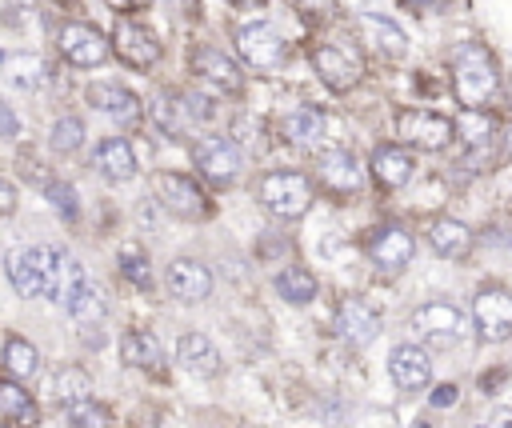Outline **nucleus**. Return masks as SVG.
I'll return each instance as SVG.
<instances>
[{
  "mask_svg": "<svg viewBox=\"0 0 512 428\" xmlns=\"http://www.w3.org/2000/svg\"><path fill=\"white\" fill-rule=\"evenodd\" d=\"M452 92L460 108H492L500 92V64L488 44L464 40L452 56Z\"/></svg>",
  "mask_w": 512,
  "mask_h": 428,
  "instance_id": "f257e3e1",
  "label": "nucleus"
},
{
  "mask_svg": "<svg viewBox=\"0 0 512 428\" xmlns=\"http://www.w3.org/2000/svg\"><path fill=\"white\" fill-rule=\"evenodd\" d=\"M256 196H260V204H264L272 216H280V220H300V216L312 208L316 188H312V176H304V172H296V168H280V172L260 176Z\"/></svg>",
  "mask_w": 512,
  "mask_h": 428,
  "instance_id": "f03ea898",
  "label": "nucleus"
},
{
  "mask_svg": "<svg viewBox=\"0 0 512 428\" xmlns=\"http://www.w3.org/2000/svg\"><path fill=\"white\" fill-rule=\"evenodd\" d=\"M396 136L404 148L444 152L456 140V120H448L444 112H428V108H404L396 116Z\"/></svg>",
  "mask_w": 512,
  "mask_h": 428,
  "instance_id": "7ed1b4c3",
  "label": "nucleus"
},
{
  "mask_svg": "<svg viewBox=\"0 0 512 428\" xmlns=\"http://www.w3.org/2000/svg\"><path fill=\"white\" fill-rule=\"evenodd\" d=\"M152 192L164 204V212H172L176 220H192L196 224V220H208L212 216V200L184 172H156L152 176Z\"/></svg>",
  "mask_w": 512,
  "mask_h": 428,
  "instance_id": "20e7f679",
  "label": "nucleus"
},
{
  "mask_svg": "<svg viewBox=\"0 0 512 428\" xmlns=\"http://www.w3.org/2000/svg\"><path fill=\"white\" fill-rule=\"evenodd\" d=\"M192 168L200 172V180H208L212 188H224L240 176L244 168V152L236 140L228 136H200L192 144Z\"/></svg>",
  "mask_w": 512,
  "mask_h": 428,
  "instance_id": "39448f33",
  "label": "nucleus"
},
{
  "mask_svg": "<svg viewBox=\"0 0 512 428\" xmlns=\"http://www.w3.org/2000/svg\"><path fill=\"white\" fill-rule=\"evenodd\" d=\"M56 48L72 68H100L112 56V36H104L88 20H68L56 32Z\"/></svg>",
  "mask_w": 512,
  "mask_h": 428,
  "instance_id": "423d86ee",
  "label": "nucleus"
},
{
  "mask_svg": "<svg viewBox=\"0 0 512 428\" xmlns=\"http://www.w3.org/2000/svg\"><path fill=\"white\" fill-rule=\"evenodd\" d=\"M312 72L340 96V92H352L364 80V60L348 44L320 40V44H312Z\"/></svg>",
  "mask_w": 512,
  "mask_h": 428,
  "instance_id": "0eeeda50",
  "label": "nucleus"
},
{
  "mask_svg": "<svg viewBox=\"0 0 512 428\" xmlns=\"http://www.w3.org/2000/svg\"><path fill=\"white\" fill-rule=\"evenodd\" d=\"M232 44H236L240 60H244L248 68H260V72L280 68V64H284V56H288V48H284L280 32H276L272 24H264V20L236 24V28H232Z\"/></svg>",
  "mask_w": 512,
  "mask_h": 428,
  "instance_id": "6e6552de",
  "label": "nucleus"
},
{
  "mask_svg": "<svg viewBox=\"0 0 512 428\" xmlns=\"http://www.w3.org/2000/svg\"><path fill=\"white\" fill-rule=\"evenodd\" d=\"M40 252V272H44V296L52 304H68L84 284H88V272L80 268V260L68 252V248H36Z\"/></svg>",
  "mask_w": 512,
  "mask_h": 428,
  "instance_id": "1a4fd4ad",
  "label": "nucleus"
},
{
  "mask_svg": "<svg viewBox=\"0 0 512 428\" xmlns=\"http://www.w3.org/2000/svg\"><path fill=\"white\" fill-rule=\"evenodd\" d=\"M472 324L484 340H508L512 336V292L500 284H484L472 296Z\"/></svg>",
  "mask_w": 512,
  "mask_h": 428,
  "instance_id": "9d476101",
  "label": "nucleus"
},
{
  "mask_svg": "<svg viewBox=\"0 0 512 428\" xmlns=\"http://www.w3.org/2000/svg\"><path fill=\"white\" fill-rule=\"evenodd\" d=\"M112 52H116L120 64H128V68H136V72H148V68L160 60L164 48H160L156 32H148L144 24L120 20V24L112 28Z\"/></svg>",
  "mask_w": 512,
  "mask_h": 428,
  "instance_id": "9b49d317",
  "label": "nucleus"
},
{
  "mask_svg": "<svg viewBox=\"0 0 512 428\" xmlns=\"http://www.w3.org/2000/svg\"><path fill=\"white\" fill-rule=\"evenodd\" d=\"M316 180H320V188L332 192V196H356V192L364 188V168L356 164L352 152H344V148H324V152L316 156Z\"/></svg>",
  "mask_w": 512,
  "mask_h": 428,
  "instance_id": "f8f14e48",
  "label": "nucleus"
},
{
  "mask_svg": "<svg viewBox=\"0 0 512 428\" xmlns=\"http://www.w3.org/2000/svg\"><path fill=\"white\" fill-rule=\"evenodd\" d=\"M192 72H196L204 84H212V88H220V92H228V96H236V92L244 88L240 64H236L232 56H224L220 48H212V44H196V48H192Z\"/></svg>",
  "mask_w": 512,
  "mask_h": 428,
  "instance_id": "ddd939ff",
  "label": "nucleus"
},
{
  "mask_svg": "<svg viewBox=\"0 0 512 428\" xmlns=\"http://www.w3.org/2000/svg\"><path fill=\"white\" fill-rule=\"evenodd\" d=\"M368 172H372V180H376L380 188H388V192L408 188L412 176H416L412 148H404L400 140H396V144H380V148L372 152V160H368Z\"/></svg>",
  "mask_w": 512,
  "mask_h": 428,
  "instance_id": "4468645a",
  "label": "nucleus"
},
{
  "mask_svg": "<svg viewBox=\"0 0 512 428\" xmlns=\"http://www.w3.org/2000/svg\"><path fill=\"white\" fill-rule=\"evenodd\" d=\"M164 284H168V296H176L184 304H196V300H208L212 296V272H208V264H200L192 256L168 260Z\"/></svg>",
  "mask_w": 512,
  "mask_h": 428,
  "instance_id": "2eb2a0df",
  "label": "nucleus"
},
{
  "mask_svg": "<svg viewBox=\"0 0 512 428\" xmlns=\"http://www.w3.org/2000/svg\"><path fill=\"white\" fill-rule=\"evenodd\" d=\"M368 256L384 268V272H400L412 256H416V240L404 224H384L368 236Z\"/></svg>",
  "mask_w": 512,
  "mask_h": 428,
  "instance_id": "dca6fc26",
  "label": "nucleus"
},
{
  "mask_svg": "<svg viewBox=\"0 0 512 428\" xmlns=\"http://www.w3.org/2000/svg\"><path fill=\"white\" fill-rule=\"evenodd\" d=\"M84 100H88L92 108L108 112V116H112V120H120V124H136V120L144 116V100H140L132 88H124V84L96 80V84H88V88H84Z\"/></svg>",
  "mask_w": 512,
  "mask_h": 428,
  "instance_id": "f3484780",
  "label": "nucleus"
},
{
  "mask_svg": "<svg viewBox=\"0 0 512 428\" xmlns=\"http://www.w3.org/2000/svg\"><path fill=\"white\" fill-rule=\"evenodd\" d=\"M388 376L400 392H420L432 380V360L420 344H396L388 356Z\"/></svg>",
  "mask_w": 512,
  "mask_h": 428,
  "instance_id": "a211bd4d",
  "label": "nucleus"
},
{
  "mask_svg": "<svg viewBox=\"0 0 512 428\" xmlns=\"http://www.w3.org/2000/svg\"><path fill=\"white\" fill-rule=\"evenodd\" d=\"M356 28H360L364 44H368L372 52H380L384 60H400V56L408 52V36H404V28H400V24H392L388 16L360 12V16H356Z\"/></svg>",
  "mask_w": 512,
  "mask_h": 428,
  "instance_id": "6ab92c4d",
  "label": "nucleus"
},
{
  "mask_svg": "<svg viewBox=\"0 0 512 428\" xmlns=\"http://www.w3.org/2000/svg\"><path fill=\"white\" fill-rule=\"evenodd\" d=\"M336 332L348 344H372L380 332V316L360 300V296H344L336 308Z\"/></svg>",
  "mask_w": 512,
  "mask_h": 428,
  "instance_id": "aec40b11",
  "label": "nucleus"
},
{
  "mask_svg": "<svg viewBox=\"0 0 512 428\" xmlns=\"http://www.w3.org/2000/svg\"><path fill=\"white\" fill-rule=\"evenodd\" d=\"M4 276L12 280L16 296H24V300L44 296V272H40V252L36 248H12L4 256Z\"/></svg>",
  "mask_w": 512,
  "mask_h": 428,
  "instance_id": "412c9836",
  "label": "nucleus"
},
{
  "mask_svg": "<svg viewBox=\"0 0 512 428\" xmlns=\"http://www.w3.org/2000/svg\"><path fill=\"white\" fill-rule=\"evenodd\" d=\"M412 328L428 340H456L460 332V308L448 304V300H432V304H420L412 312Z\"/></svg>",
  "mask_w": 512,
  "mask_h": 428,
  "instance_id": "4be33fe9",
  "label": "nucleus"
},
{
  "mask_svg": "<svg viewBox=\"0 0 512 428\" xmlns=\"http://www.w3.org/2000/svg\"><path fill=\"white\" fill-rule=\"evenodd\" d=\"M96 168H100L104 180L124 184V180L136 176L140 164H136V152H132V144H128L124 136H104V140L96 144Z\"/></svg>",
  "mask_w": 512,
  "mask_h": 428,
  "instance_id": "5701e85b",
  "label": "nucleus"
},
{
  "mask_svg": "<svg viewBox=\"0 0 512 428\" xmlns=\"http://www.w3.org/2000/svg\"><path fill=\"white\" fill-rule=\"evenodd\" d=\"M176 360H180V368H188L196 376H216L220 372V348L204 332H184L176 340Z\"/></svg>",
  "mask_w": 512,
  "mask_h": 428,
  "instance_id": "b1692460",
  "label": "nucleus"
},
{
  "mask_svg": "<svg viewBox=\"0 0 512 428\" xmlns=\"http://www.w3.org/2000/svg\"><path fill=\"white\" fill-rule=\"evenodd\" d=\"M324 128H328V120H324V112L312 108V104H300V108H292V112L280 120V132H284L288 144H296V148H316V144L324 140Z\"/></svg>",
  "mask_w": 512,
  "mask_h": 428,
  "instance_id": "393cba45",
  "label": "nucleus"
},
{
  "mask_svg": "<svg viewBox=\"0 0 512 428\" xmlns=\"http://www.w3.org/2000/svg\"><path fill=\"white\" fill-rule=\"evenodd\" d=\"M428 244H432V252H440L444 260H460V256H468V248H472V228H468L464 220H456V216H436L432 228H428Z\"/></svg>",
  "mask_w": 512,
  "mask_h": 428,
  "instance_id": "a878e982",
  "label": "nucleus"
},
{
  "mask_svg": "<svg viewBox=\"0 0 512 428\" xmlns=\"http://www.w3.org/2000/svg\"><path fill=\"white\" fill-rule=\"evenodd\" d=\"M120 360L128 368H156L160 364V340L148 328H128L120 336Z\"/></svg>",
  "mask_w": 512,
  "mask_h": 428,
  "instance_id": "bb28decb",
  "label": "nucleus"
},
{
  "mask_svg": "<svg viewBox=\"0 0 512 428\" xmlns=\"http://www.w3.org/2000/svg\"><path fill=\"white\" fill-rule=\"evenodd\" d=\"M456 136H460L468 148L492 144V136H496V116H492V108H460Z\"/></svg>",
  "mask_w": 512,
  "mask_h": 428,
  "instance_id": "cd10ccee",
  "label": "nucleus"
},
{
  "mask_svg": "<svg viewBox=\"0 0 512 428\" xmlns=\"http://www.w3.org/2000/svg\"><path fill=\"white\" fill-rule=\"evenodd\" d=\"M276 292L288 304H308V300H316V276L300 264H288V268L276 272Z\"/></svg>",
  "mask_w": 512,
  "mask_h": 428,
  "instance_id": "c85d7f7f",
  "label": "nucleus"
},
{
  "mask_svg": "<svg viewBox=\"0 0 512 428\" xmlns=\"http://www.w3.org/2000/svg\"><path fill=\"white\" fill-rule=\"evenodd\" d=\"M64 308H68V316H72V320H80V324H96V320H104V312H108V296H104V288H100V284H92V280H88V284H84V288H80Z\"/></svg>",
  "mask_w": 512,
  "mask_h": 428,
  "instance_id": "c756f323",
  "label": "nucleus"
},
{
  "mask_svg": "<svg viewBox=\"0 0 512 428\" xmlns=\"http://www.w3.org/2000/svg\"><path fill=\"white\" fill-rule=\"evenodd\" d=\"M0 412L8 416V420H20L24 428H32L36 424V404H32V396L20 388V380H0Z\"/></svg>",
  "mask_w": 512,
  "mask_h": 428,
  "instance_id": "7c9ffc66",
  "label": "nucleus"
},
{
  "mask_svg": "<svg viewBox=\"0 0 512 428\" xmlns=\"http://www.w3.org/2000/svg\"><path fill=\"white\" fill-rule=\"evenodd\" d=\"M36 368H40V352L24 336H12L4 344V372L12 380H28V376H36Z\"/></svg>",
  "mask_w": 512,
  "mask_h": 428,
  "instance_id": "2f4dec72",
  "label": "nucleus"
},
{
  "mask_svg": "<svg viewBox=\"0 0 512 428\" xmlns=\"http://www.w3.org/2000/svg\"><path fill=\"white\" fill-rule=\"evenodd\" d=\"M116 264H120V276H124L128 284H136V288H148V284H152V268H148V252H144V248L124 244L120 256H116Z\"/></svg>",
  "mask_w": 512,
  "mask_h": 428,
  "instance_id": "473e14b6",
  "label": "nucleus"
},
{
  "mask_svg": "<svg viewBox=\"0 0 512 428\" xmlns=\"http://www.w3.org/2000/svg\"><path fill=\"white\" fill-rule=\"evenodd\" d=\"M68 424L72 428H112V412H108V404L84 396V400L68 404Z\"/></svg>",
  "mask_w": 512,
  "mask_h": 428,
  "instance_id": "72a5a7b5",
  "label": "nucleus"
},
{
  "mask_svg": "<svg viewBox=\"0 0 512 428\" xmlns=\"http://www.w3.org/2000/svg\"><path fill=\"white\" fill-rule=\"evenodd\" d=\"M48 144H52V152H80V144H84V120L80 116H60L56 124H52V132H48Z\"/></svg>",
  "mask_w": 512,
  "mask_h": 428,
  "instance_id": "f704fd0d",
  "label": "nucleus"
},
{
  "mask_svg": "<svg viewBox=\"0 0 512 428\" xmlns=\"http://www.w3.org/2000/svg\"><path fill=\"white\" fill-rule=\"evenodd\" d=\"M88 388H92V380H88L84 368H60L56 380H52V392H56L60 404H76V400H84Z\"/></svg>",
  "mask_w": 512,
  "mask_h": 428,
  "instance_id": "c9c22d12",
  "label": "nucleus"
},
{
  "mask_svg": "<svg viewBox=\"0 0 512 428\" xmlns=\"http://www.w3.org/2000/svg\"><path fill=\"white\" fill-rule=\"evenodd\" d=\"M44 196H48V200L60 208V216H64V220H72V216H76V192H72L68 184L48 180V184H44Z\"/></svg>",
  "mask_w": 512,
  "mask_h": 428,
  "instance_id": "e433bc0d",
  "label": "nucleus"
},
{
  "mask_svg": "<svg viewBox=\"0 0 512 428\" xmlns=\"http://www.w3.org/2000/svg\"><path fill=\"white\" fill-rule=\"evenodd\" d=\"M0 136H4V140H16V136H20V120H16V112H12L4 100H0Z\"/></svg>",
  "mask_w": 512,
  "mask_h": 428,
  "instance_id": "4c0bfd02",
  "label": "nucleus"
},
{
  "mask_svg": "<svg viewBox=\"0 0 512 428\" xmlns=\"http://www.w3.org/2000/svg\"><path fill=\"white\" fill-rule=\"evenodd\" d=\"M8 212H16V188L8 180H0V216H8Z\"/></svg>",
  "mask_w": 512,
  "mask_h": 428,
  "instance_id": "58836bf2",
  "label": "nucleus"
},
{
  "mask_svg": "<svg viewBox=\"0 0 512 428\" xmlns=\"http://www.w3.org/2000/svg\"><path fill=\"white\" fill-rule=\"evenodd\" d=\"M116 12H144V8H152V0H108Z\"/></svg>",
  "mask_w": 512,
  "mask_h": 428,
  "instance_id": "ea45409f",
  "label": "nucleus"
},
{
  "mask_svg": "<svg viewBox=\"0 0 512 428\" xmlns=\"http://www.w3.org/2000/svg\"><path fill=\"white\" fill-rule=\"evenodd\" d=\"M452 400H456V388H452V384H440V388L432 392V404H440V408H448Z\"/></svg>",
  "mask_w": 512,
  "mask_h": 428,
  "instance_id": "a19ab883",
  "label": "nucleus"
},
{
  "mask_svg": "<svg viewBox=\"0 0 512 428\" xmlns=\"http://www.w3.org/2000/svg\"><path fill=\"white\" fill-rule=\"evenodd\" d=\"M500 148H504V156L512 160V120L504 124V132H500Z\"/></svg>",
  "mask_w": 512,
  "mask_h": 428,
  "instance_id": "79ce46f5",
  "label": "nucleus"
},
{
  "mask_svg": "<svg viewBox=\"0 0 512 428\" xmlns=\"http://www.w3.org/2000/svg\"><path fill=\"white\" fill-rule=\"evenodd\" d=\"M292 4H296V8H308V12H324L332 0H292Z\"/></svg>",
  "mask_w": 512,
  "mask_h": 428,
  "instance_id": "37998d69",
  "label": "nucleus"
},
{
  "mask_svg": "<svg viewBox=\"0 0 512 428\" xmlns=\"http://www.w3.org/2000/svg\"><path fill=\"white\" fill-rule=\"evenodd\" d=\"M232 8H264V0H228Z\"/></svg>",
  "mask_w": 512,
  "mask_h": 428,
  "instance_id": "c03bdc74",
  "label": "nucleus"
},
{
  "mask_svg": "<svg viewBox=\"0 0 512 428\" xmlns=\"http://www.w3.org/2000/svg\"><path fill=\"white\" fill-rule=\"evenodd\" d=\"M404 4H408V8H416V12H424V8H432L436 0H404Z\"/></svg>",
  "mask_w": 512,
  "mask_h": 428,
  "instance_id": "a18cd8bd",
  "label": "nucleus"
},
{
  "mask_svg": "<svg viewBox=\"0 0 512 428\" xmlns=\"http://www.w3.org/2000/svg\"><path fill=\"white\" fill-rule=\"evenodd\" d=\"M496 428H512V412H500L496 416Z\"/></svg>",
  "mask_w": 512,
  "mask_h": 428,
  "instance_id": "49530a36",
  "label": "nucleus"
},
{
  "mask_svg": "<svg viewBox=\"0 0 512 428\" xmlns=\"http://www.w3.org/2000/svg\"><path fill=\"white\" fill-rule=\"evenodd\" d=\"M56 4H80V0H56Z\"/></svg>",
  "mask_w": 512,
  "mask_h": 428,
  "instance_id": "de8ad7c7",
  "label": "nucleus"
}]
</instances>
